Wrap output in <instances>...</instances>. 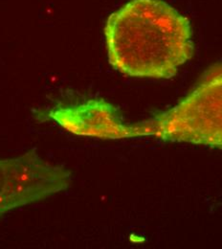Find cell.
Here are the masks:
<instances>
[{
    "label": "cell",
    "instance_id": "6da1fadb",
    "mask_svg": "<svg viewBox=\"0 0 222 249\" xmlns=\"http://www.w3.org/2000/svg\"><path fill=\"white\" fill-rule=\"evenodd\" d=\"M104 36L109 63L129 77L172 78L193 54L189 19L163 0H129Z\"/></svg>",
    "mask_w": 222,
    "mask_h": 249
},
{
    "label": "cell",
    "instance_id": "7a4b0ae2",
    "mask_svg": "<svg viewBox=\"0 0 222 249\" xmlns=\"http://www.w3.org/2000/svg\"><path fill=\"white\" fill-rule=\"evenodd\" d=\"M154 136L222 150V63L213 66L199 85L171 109L139 124L119 121L112 138Z\"/></svg>",
    "mask_w": 222,
    "mask_h": 249
},
{
    "label": "cell",
    "instance_id": "3957f363",
    "mask_svg": "<svg viewBox=\"0 0 222 249\" xmlns=\"http://www.w3.org/2000/svg\"><path fill=\"white\" fill-rule=\"evenodd\" d=\"M70 183L69 171L45 161L35 151L0 159V218L61 193Z\"/></svg>",
    "mask_w": 222,
    "mask_h": 249
}]
</instances>
